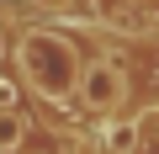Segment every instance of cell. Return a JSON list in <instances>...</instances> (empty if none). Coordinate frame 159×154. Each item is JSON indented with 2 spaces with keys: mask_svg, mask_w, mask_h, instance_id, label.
Returning <instances> with one entry per match:
<instances>
[{
  "mask_svg": "<svg viewBox=\"0 0 159 154\" xmlns=\"http://www.w3.org/2000/svg\"><path fill=\"white\" fill-rule=\"evenodd\" d=\"M16 64L27 74V85L48 101H64L80 91V74H85V58H80V48L53 32V27H32L21 43H16Z\"/></svg>",
  "mask_w": 159,
  "mask_h": 154,
  "instance_id": "obj_1",
  "label": "cell"
},
{
  "mask_svg": "<svg viewBox=\"0 0 159 154\" xmlns=\"http://www.w3.org/2000/svg\"><path fill=\"white\" fill-rule=\"evenodd\" d=\"M80 106H85L90 117H106V112H117L122 106V96H127V74H122V64H111V58H90L85 64V74H80Z\"/></svg>",
  "mask_w": 159,
  "mask_h": 154,
  "instance_id": "obj_2",
  "label": "cell"
},
{
  "mask_svg": "<svg viewBox=\"0 0 159 154\" xmlns=\"http://www.w3.org/2000/svg\"><path fill=\"white\" fill-rule=\"evenodd\" d=\"M90 6L117 32H148V27H159V0H90Z\"/></svg>",
  "mask_w": 159,
  "mask_h": 154,
  "instance_id": "obj_3",
  "label": "cell"
},
{
  "mask_svg": "<svg viewBox=\"0 0 159 154\" xmlns=\"http://www.w3.org/2000/svg\"><path fill=\"white\" fill-rule=\"evenodd\" d=\"M27 143V112L21 106H0V154H16Z\"/></svg>",
  "mask_w": 159,
  "mask_h": 154,
  "instance_id": "obj_4",
  "label": "cell"
},
{
  "mask_svg": "<svg viewBox=\"0 0 159 154\" xmlns=\"http://www.w3.org/2000/svg\"><path fill=\"white\" fill-rule=\"evenodd\" d=\"M133 154H159V106L138 117V149Z\"/></svg>",
  "mask_w": 159,
  "mask_h": 154,
  "instance_id": "obj_5",
  "label": "cell"
},
{
  "mask_svg": "<svg viewBox=\"0 0 159 154\" xmlns=\"http://www.w3.org/2000/svg\"><path fill=\"white\" fill-rule=\"evenodd\" d=\"M37 6H48V11H69V0H37Z\"/></svg>",
  "mask_w": 159,
  "mask_h": 154,
  "instance_id": "obj_6",
  "label": "cell"
}]
</instances>
